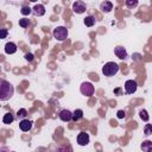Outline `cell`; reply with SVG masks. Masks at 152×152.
Listing matches in <instances>:
<instances>
[{"label":"cell","instance_id":"cell-1","mask_svg":"<svg viewBox=\"0 0 152 152\" xmlns=\"http://www.w3.org/2000/svg\"><path fill=\"white\" fill-rule=\"evenodd\" d=\"M13 93H14L13 86L7 81L1 80V82H0V100L1 101H6V100L11 99Z\"/></svg>","mask_w":152,"mask_h":152},{"label":"cell","instance_id":"cell-2","mask_svg":"<svg viewBox=\"0 0 152 152\" xmlns=\"http://www.w3.org/2000/svg\"><path fill=\"white\" fill-rule=\"evenodd\" d=\"M118 71H119V65L115 62H108L102 66V74L107 77H112L116 75Z\"/></svg>","mask_w":152,"mask_h":152},{"label":"cell","instance_id":"cell-3","mask_svg":"<svg viewBox=\"0 0 152 152\" xmlns=\"http://www.w3.org/2000/svg\"><path fill=\"white\" fill-rule=\"evenodd\" d=\"M52 34H53V38L55 39H57L58 42H63L68 37V30L64 26H57L56 28H53Z\"/></svg>","mask_w":152,"mask_h":152},{"label":"cell","instance_id":"cell-4","mask_svg":"<svg viewBox=\"0 0 152 152\" xmlns=\"http://www.w3.org/2000/svg\"><path fill=\"white\" fill-rule=\"evenodd\" d=\"M80 91H81L82 95H84L87 97H90L94 94V86L90 82H83L80 87Z\"/></svg>","mask_w":152,"mask_h":152},{"label":"cell","instance_id":"cell-5","mask_svg":"<svg viewBox=\"0 0 152 152\" xmlns=\"http://www.w3.org/2000/svg\"><path fill=\"white\" fill-rule=\"evenodd\" d=\"M138 84L134 80H127L125 82V93L126 94H134L137 91Z\"/></svg>","mask_w":152,"mask_h":152},{"label":"cell","instance_id":"cell-6","mask_svg":"<svg viewBox=\"0 0 152 152\" xmlns=\"http://www.w3.org/2000/svg\"><path fill=\"white\" fill-rule=\"evenodd\" d=\"M86 10H87V6H86V4H84L83 1H75V2L72 4V11H74L75 13H77V14L84 13Z\"/></svg>","mask_w":152,"mask_h":152},{"label":"cell","instance_id":"cell-7","mask_svg":"<svg viewBox=\"0 0 152 152\" xmlns=\"http://www.w3.org/2000/svg\"><path fill=\"white\" fill-rule=\"evenodd\" d=\"M77 144L81 146H86L89 144V134L86 132H81L77 135Z\"/></svg>","mask_w":152,"mask_h":152},{"label":"cell","instance_id":"cell-8","mask_svg":"<svg viewBox=\"0 0 152 152\" xmlns=\"http://www.w3.org/2000/svg\"><path fill=\"white\" fill-rule=\"evenodd\" d=\"M58 116H59V119H61L62 121H64V122H69V121L72 120V113H71L70 110H68V109H62V110L59 112Z\"/></svg>","mask_w":152,"mask_h":152},{"label":"cell","instance_id":"cell-9","mask_svg":"<svg viewBox=\"0 0 152 152\" xmlns=\"http://www.w3.org/2000/svg\"><path fill=\"white\" fill-rule=\"evenodd\" d=\"M114 53H115V56H116L118 58H120V59H126V58L128 57L127 51H126V49H125L124 46H116V48L114 49Z\"/></svg>","mask_w":152,"mask_h":152},{"label":"cell","instance_id":"cell-10","mask_svg":"<svg viewBox=\"0 0 152 152\" xmlns=\"http://www.w3.org/2000/svg\"><path fill=\"white\" fill-rule=\"evenodd\" d=\"M19 128L23 131V132H28L31 128H32V121L28 120V119H24L19 122Z\"/></svg>","mask_w":152,"mask_h":152},{"label":"cell","instance_id":"cell-11","mask_svg":"<svg viewBox=\"0 0 152 152\" xmlns=\"http://www.w3.org/2000/svg\"><path fill=\"white\" fill-rule=\"evenodd\" d=\"M32 12L36 17H42V15L45 14V7L42 4H36L32 8Z\"/></svg>","mask_w":152,"mask_h":152},{"label":"cell","instance_id":"cell-12","mask_svg":"<svg viewBox=\"0 0 152 152\" xmlns=\"http://www.w3.org/2000/svg\"><path fill=\"white\" fill-rule=\"evenodd\" d=\"M100 10L102 12H104V13H108V12H110L113 10V4L110 1H103L100 5Z\"/></svg>","mask_w":152,"mask_h":152},{"label":"cell","instance_id":"cell-13","mask_svg":"<svg viewBox=\"0 0 152 152\" xmlns=\"http://www.w3.org/2000/svg\"><path fill=\"white\" fill-rule=\"evenodd\" d=\"M5 52L6 53H10V55L17 52V45L14 43H12V42L6 43V45H5Z\"/></svg>","mask_w":152,"mask_h":152},{"label":"cell","instance_id":"cell-14","mask_svg":"<svg viewBox=\"0 0 152 152\" xmlns=\"http://www.w3.org/2000/svg\"><path fill=\"white\" fill-rule=\"evenodd\" d=\"M140 147L144 152H152V141L151 140H144L141 142Z\"/></svg>","mask_w":152,"mask_h":152},{"label":"cell","instance_id":"cell-15","mask_svg":"<svg viewBox=\"0 0 152 152\" xmlns=\"http://www.w3.org/2000/svg\"><path fill=\"white\" fill-rule=\"evenodd\" d=\"M83 118V110L82 109H75L72 112V121H78Z\"/></svg>","mask_w":152,"mask_h":152},{"label":"cell","instance_id":"cell-16","mask_svg":"<svg viewBox=\"0 0 152 152\" xmlns=\"http://www.w3.org/2000/svg\"><path fill=\"white\" fill-rule=\"evenodd\" d=\"M13 120H14V116H13V114H11V113H6V114L4 115V118H2V122L6 124V125L12 124Z\"/></svg>","mask_w":152,"mask_h":152},{"label":"cell","instance_id":"cell-17","mask_svg":"<svg viewBox=\"0 0 152 152\" xmlns=\"http://www.w3.org/2000/svg\"><path fill=\"white\" fill-rule=\"evenodd\" d=\"M84 25H86V26H88V27L94 26V25H95V18H94V17H91V15L86 17V18H84Z\"/></svg>","mask_w":152,"mask_h":152},{"label":"cell","instance_id":"cell-18","mask_svg":"<svg viewBox=\"0 0 152 152\" xmlns=\"http://www.w3.org/2000/svg\"><path fill=\"white\" fill-rule=\"evenodd\" d=\"M26 115H27V110H26L25 108H20V109H18V112H17V118H18V119L24 120V119L26 118Z\"/></svg>","mask_w":152,"mask_h":152},{"label":"cell","instance_id":"cell-19","mask_svg":"<svg viewBox=\"0 0 152 152\" xmlns=\"http://www.w3.org/2000/svg\"><path fill=\"white\" fill-rule=\"evenodd\" d=\"M139 116H140V119H141L142 121H148V119H150V116H148L146 109H141V110L139 112Z\"/></svg>","mask_w":152,"mask_h":152},{"label":"cell","instance_id":"cell-20","mask_svg":"<svg viewBox=\"0 0 152 152\" xmlns=\"http://www.w3.org/2000/svg\"><path fill=\"white\" fill-rule=\"evenodd\" d=\"M28 25H30V19H27V18H21V19H19V26H20V27L25 28V27H27Z\"/></svg>","mask_w":152,"mask_h":152},{"label":"cell","instance_id":"cell-21","mask_svg":"<svg viewBox=\"0 0 152 152\" xmlns=\"http://www.w3.org/2000/svg\"><path fill=\"white\" fill-rule=\"evenodd\" d=\"M144 134L145 135H151L152 134V124H146L144 127Z\"/></svg>","mask_w":152,"mask_h":152},{"label":"cell","instance_id":"cell-22","mask_svg":"<svg viewBox=\"0 0 152 152\" xmlns=\"http://www.w3.org/2000/svg\"><path fill=\"white\" fill-rule=\"evenodd\" d=\"M31 12H32V8H30L28 6H24V7H21V10H20V13H21L23 15H28Z\"/></svg>","mask_w":152,"mask_h":152},{"label":"cell","instance_id":"cell-23","mask_svg":"<svg viewBox=\"0 0 152 152\" xmlns=\"http://www.w3.org/2000/svg\"><path fill=\"white\" fill-rule=\"evenodd\" d=\"M138 5V1L137 0H126V6L128 7V8H133V7H135Z\"/></svg>","mask_w":152,"mask_h":152},{"label":"cell","instance_id":"cell-24","mask_svg":"<svg viewBox=\"0 0 152 152\" xmlns=\"http://www.w3.org/2000/svg\"><path fill=\"white\" fill-rule=\"evenodd\" d=\"M116 116H118L119 119H124V118L126 116V113H125L124 110H119V112L116 113Z\"/></svg>","mask_w":152,"mask_h":152},{"label":"cell","instance_id":"cell-25","mask_svg":"<svg viewBox=\"0 0 152 152\" xmlns=\"http://www.w3.org/2000/svg\"><path fill=\"white\" fill-rule=\"evenodd\" d=\"M25 59L28 61V62L33 61V55H32V53H26V55H25Z\"/></svg>","mask_w":152,"mask_h":152},{"label":"cell","instance_id":"cell-26","mask_svg":"<svg viewBox=\"0 0 152 152\" xmlns=\"http://www.w3.org/2000/svg\"><path fill=\"white\" fill-rule=\"evenodd\" d=\"M6 36H7V30L6 28H1V39L6 38Z\"/></svg>","mask_w":152,"mask_h":152}]
</instances>
